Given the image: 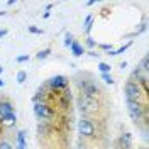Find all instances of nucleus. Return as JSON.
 Listing matches in <instances>:
<instances>
[{"label":"nucleus","mask_w":149,"mask_h":149,"mask_svg":"<svg viewBox=\"0 0 149 149\" xmlns=\"http://www.w3.org/2000/svg\"><path fill=\"white\" fill-rule=\"evenodd\" d=\"M7 5H9V7H12V5H15V0H10V2H7Z\"/></svg>","instance_id":"obj_28"},{"label":"nucleus","mask_w":149,"mask_h":149,"mask_svg":"<svg viewBox=\"0 0 149 149\" xmlns=\"http://www.w3.org/2000/svg\"><path fill=\"white\" fill-rule=\"evenodd\" d=\"M68 85H70V81H68V78H66V76H63V74L53 76V78L47 81V86H49L53 92H63V90H66V88H68Z\"/></svg>","instance_id":"obj_7"},{"label":"nucleus","mask_w":149,"mask_h":149,"mask_svg":"<svg viewBox=\"0 0 149 149\" xmlns=\"http://www.w3.org/2000/svg\"><path fill=\"white\" fill-rule=\"evenodd\" d=\"M98 70H100L102 73H110L112 66H110V65H107V63H100V65H98Z\"/></svg>","instance_id":"obj_20"},{"label":"nucleus","mask_w":149,"mask_h":149,"mask_svg":"<svg viewBox=\"0 0 149 149\" xmlns=\"http://www.w3.org/2000/svg\"><path fill=\"white\" fill-rule=\"evenodd\" d=\"M15 78H17V83H20V85H22L24 81H26V80H27V73H26V71H19Z\"/></svg>","instance_id":"obj_19"},{"label":"nucleus","mask_w":149,"mask_h":149,"mask_svg":"<svg viewBox=\"0 0 149 149\" xmlns=\"http://www.w3.org/2000/svg\"><path fill=\"white\" fill-rule=\"evenodd\" d=\"M34 113L39 120H47L51 122L53 117H54V110L51 109V105L46 102H41V103H34Z\"/></svg>","instance_id":"obj_6"},{"label":"nucleus","mask_w":149,"mask_h":149,"mask_svg":"<svg viewBox=\"0 0 149 149\" xmlns=\"http://www.w3.org/2000/svg\"><path fill=\"white\" fill-rule=\"evenodd\" d=\"M93 19H95L93 15H88V17L85 19V24H83V26H85V27H83L85 34H90V31H92V24H93Z\"/></svg>","instance_id":"obj_13"},{"label":"nucleus","mask_w":149,"mask_h":149,"mask_svg":"<svg viewBox=\"0 0 149 149\" xmlns=\"http://www.w3.org/2000/svg\"><path fill=\"white\" fill-rule=\"evenodd\" d=\"M17 63H24V61H29V56L27 54H24V56H19L17 59H15Z\"/></svg>","instance_id":"obj_24"},{"label":"nucleus","mask_w":149,"mask_h":149,"mask_svg":"<svg viewBox=\"0 0 149 149\" xmlns=\"http://www.w3.org/2000/svg\"><path fill=\"white\" fill-rule=\"evenodd\" d=\"M70 47H71V54H73V56H81V54L85 53V47L81 46L78 41H73Z\"/></svg>","instance_id":"obj_12"},{"label":"nucleus","mask_w":149,"mask_h":149,"mask_svg":"<svg viewBox=\"0 0 149 149\" xmlns=\"http://www.w3.org/2000/svg\"><path fill=\"white\" fill-rule=\"evenodd\" d=\"M42 17H44V19H47V17H49V10H46V12L42 14Z\"/></svg>","instance_id":"obj_29"},{"label":"nucleus","mask_w":149,"mask_h":149,"mask_svg":"<svg viewBox=\"0 0 149 149\" xmlns=\"http://www.w3.org/2000/svg\"><path fill=\"white\" fill-rule=\"evenodd\" d=\"M102 80H103L107 85H113V83H115V80L112 78L110 73H102Z\"/></svg>","instance_id":"obj_17"},{"label":"nucleus","mask_w":149,"mask_h":149,"mask_svg":"<svg viewBox=\"0 0 149 149\" xmlns=\"http://www.w3.org/2000/svg\"><path fill=\"white\" fill-rule=\"evenodd\" d=\"M51 54V47H46V49H42V51H39V53H37V59H46L47 56Z\"/></svg>","instance_id":"obj_15"},{"label":"nucleus","mask_w":149,"mask_h":149,"mask_svg":"<svg viewBox=\"0 0 149 149\" xmlns=\"http://www.w3.org/2000/svg\"><path fill=\"white\" fill-rule=\"evenodd\" d=\"M132 146V136L129 132H124L119 139V149H130Z\"/></svg>","instance_id":"obj_10"},{"label":"nucleus","mask_w":149,"mask_h":149,"mask_svg":"<svg viewBox=\"0 0 149 149\" xmlns=\"http://www.w3.org/2000/svg\"><path fill=\"white\" fill-rule=\"evenodd\" d=\"M2 71H3V66H0V73H2Z\"/></svg>","instance_id":"obj_32"},{"label":"nucleus","mask_w":149,"mask_h":149,"mask_svg":"<svg viewBox=\"0 0 149 149\" xmlns=\"http://www.w3.org/2000/svg\"><path fill=\"white\" fill-rule=\"evenodd\" d=\"M2 15H7V12H5V10H0V17H2Z\"/></svg>","instance_id":"obj_30"},{"label":"nucleus","mask_w":149,"mask_h":149,"mask_svg":"<svg viewBox=\"0 0 149 149\" xmlns=\"http://www.w3.org/2000/svg\"><path fill=\"white\" fill-rule=\"evenodd\" d=\"M100 49H103V51H109V53H110V51H112V44H100Z\"/></svg>","instance_id":"obj_25"},{"label":"nucleus","mask_w":149,"mask_h":149,"mask_svg":"<svg viewBox=\"0 0 149 149\" xmlns=\"http://www.w3.org/2000/svg\"><path fill=\"white\" fill-rule=\"evenodd\" d=\"M15 146L17 149H27V144H26V130H19L17 136H15Z\"/></svg>","instance_id":"obj_11"},{"label":"nucleus","mask_w":149,"mask_h":149,"mask_svg":"<svg viewBox=\"0 0 149 149\" xmlns=\"http://www.w3.org/2000/svg\"><path fill=\"white\" fill-rule=\"evenodd\" d=\"M88 54L92 56V58H98V56H100V53H95V51H88Z\"/></svg>","instance_id":"obj_26"},{"label":"nucleus","mask_w":149,"mask_h":149,"mask_svg":"<svg viewBox=\"0 0 149 149\" xmlns=\"http://www.w3.org/2000/svg\"><path fill=\"white\" fill-rule=\"evenodd\" d=\"M130 46H132V41H129L127 44H124L122 47H119L117 51H110V53H107V54H109V56H117V54H122V53H124V51H127V49H129Z\"/></svg>","instance_id":"obj_14"},{"label":"nucleus","mask_w":149,"mask_h":149,"mask_svg":"<svg viewBox=\"0 0 149 149\" xmlns=\"http://www.w3.org/2000/svg\"><path fill=\"white\" fill-rule=\"evenodd\" d=\"M78 132L81 136V139L85 141H97L100 137V129L97 125L95 120H90V119H80L78 120Z\"/></svg>","instance_id":"obj_4"},{"label":"nucleus","mask_w":149,"mask_h":149,"mask_svg":"<svg viewBox=\"0 0 149 149\" xmlns=\"http://www.w3.org/2000/svg\"><path fill=\"white\" fill-rule=\"evenodd\" d=\"M76 107L78 110L81 112L83 119H90V120H105V115H107V110H105V105H103L102 100L98 98H86V97H80L76 98Z\"/></svg>","instance_id":"obj_1"},{"label":"nucleus","mask_w":149,"mask_h":149,"mask_svg":"<svg viewBox=\"0 0 149 149\" xmlns=\"http://www.w3.org/2000/svg\"><path fill=\"white\" fill-rule=\"evenodd\" d=\"M3 85H5L3 83V80H0V86H3Z\"/></svg>","instance_id":"obj_31"},{"label":"nucleus","mask_w":149,"mask_h":149,"mask_svg":"<svg viewBox=\"0 0 149 149\" xmlns=\"http://www.w3.org/2000/svg\"><path fill=\"white\" fill-rule=\"evenodd\" d=\"M12 113H15V109H14L12 102H9V100H0V119L5 117V115H12Z\"/></svg>","instance_id":"obj_8"},{"label":"nucleus","mask_w":149,"mask_h":149,"mask_svg":"<svg viewBox=\"0 0 149 149\" xmlns=\"http://www.w3.org/2000/svg\"><path fill=\"white\" fill-rule=\"evenodd\" d=\"M15 124H17V115H15V113H12V115H5V117L0 119V125H2V127H7V129L15 127Z\"/></svg>","instance_id":"obj_9"},{"label":"nucleus","mask_w":149,"mask_h":149,"mask_svg":"<svg viewBox=\"0 0 149 149\" xmlns=\"http://www.w3.org/2000/svg\"><path fill=\"white\" fill-rule=\"evenodd\" d=\"M74 39L73 36L70 34V32H66V36H65V46H71V42H73Z\"/></svg>","instance_id":"obj_21"},{"label":"nucleus","mask_w":149,"mask_h":149,"mask_svg":"<svg viewBox=\"0 0 149 149\" xmlns=\"http://www.w3.org/2000/svg\"><path fill=\"white\" fill-rule=\"evenodd\" d=\"M5 34H7V29H0V39L5 36Z\"/></svg>","instance_id":"obj_27"},{"label":"nucleus","mask_w":149,"mask_h":149,"mask_svg":"<svg viewBox=\"0 0 149 149\" xmlns=\"http://www.w3.org/2000/svg\"><path fill=\"white\" fill-rule=\"evenodd\" d=\"M76 86H78V93L80 97H86V98H98L102 100V88L97 83V80L88 78V74H83L80 80H76Z\"/></svg>","instance_id":"obj_2"},{"label":"nucleus","mask_w":149,"mask_h":149,"mask_svg":"<svg viewBox=\"0 0 149 149\" xmlns=\"http://www.w3.org/2000/svg\"><path fill=\"white\" fill-rule=\"evenodd\" d=\"M0 149H14L12 142L7 139H0Z\"/></svg>","instance_id":"obj_18"},{"label":"nucleus","mask_w":149,"mask_h":149,"mask_svg":"<svg viewBox=\"0 0 149 149\" xmlns=\"http://www.w3.org/2000/svg\"><path fill=\"white\" fill-rule=\"evenodd\" d=\"M124 93H125V100L148 105V95L142 90V86L139 83H136L134 80H127L125 81V85H124Z\"/></svg>","instance_id":"obj_3"},{"label":"nucleus","mask_w":149,"mask_h":149,"mask_svg":"<svg viewBox=\"0 0 149 149\" xmlns=\"http://www.w3.org/2000/svg\"><path fill=\"white\" fill-rule=\"evenodd\" d=\"M86 46L88 47H95L97 46V41H93L92 37H86Z\"/></svg>","instance_id":"obj_23"},{"label":"nucleus","mask_w":149,"mask_h":149,"mask_svg":"<svg viewBox=\"0 0 149 149\" xmlns=\"http://www.w3.org/2000/svg\"><path fill=\"white\" fill-rule=\"evenodd\" d=\"M127 103V112H129L130 119L136 122H141L146 119V115H148V105H142V103H137V102H130V100H125Z\"/></svg>","instance_id":"obj_5"},{"label":"nucleus","mask_w":149,"mask_h":149,"mask_svg":"<svg viewBox=\"0 0 149 149\" xmlns=\"http://www.w3.org/2000/svg\"><path fill=\"white\" fill-rule=\"evenodd\" d=\"M139 68L142 70V71H146V73L149 71V58H148V54L142 58V61H141V66H139Z\"/></svg>","instance_id":"obj_16"},{"label":"nucleus","mask_w":149,"mask_h":149,"mask_svg":"<svg viewBox=\"0 0 149 149\" xmlns=\"http://www.w3.org/2000/svg\"><path fill=\"white\" fill-rule=\"evenodd\" d=\"M29 32H32V34H42V29H37L34 26H29Z\"/></svg>","instance_id":"obj_22"}]
</instances>
